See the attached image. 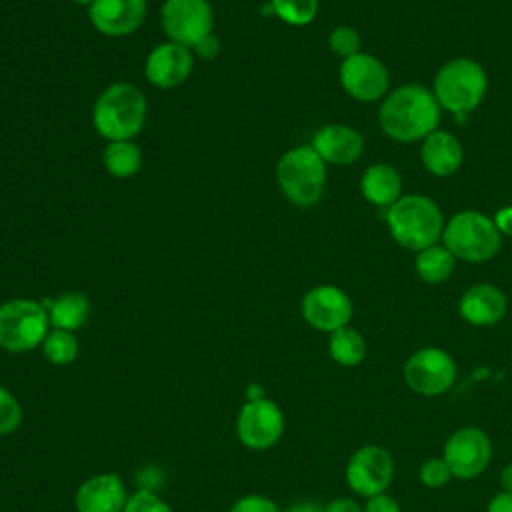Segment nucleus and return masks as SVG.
I'll return each mask as SVG.
<instances>
[{
	"instance_id": "f257e3e1",
	"label": "nucleus",
	"mask_w": 512,
	"mask_h": 512,
	"mask_svg": "<svg viewBox=\"0 0 512 512\" xmlns=\"http://www.w3.org/2000/svg\"><path fill=\"white\" fill-rule=\"evenodd\" d=\"M380 128L396 142H416L432 134L440 120V104L428 88L406 84L390 92L378 110Z\"/></svg>"
},
{
	"instance_id": "f03ea898",
	"label": "nucleus",
	"mask_w": 512,
	"mask_h": 512,
	"mask_svg": "<svg viewBox=\"0 0 512 512\" xmlns=\"http://www.w3.org/2000/svg\"><path fill=\"white\" fill-rule=\"evenodd\" d=\"M146 96L130 82H114L94 102L92 122L108 142L132 140L146 122Z\"/></svg>"
},
{
	"instance_id": "7ed1b4c3",
	"label": "nucleus",
	"mask_w": 512,
	"mask_h": 512,
	"mask_svg": "<svg viewBox=\"0 0 512 512\" xmlns=\"http://www.w3.org/2000/svg\"><path fill=\"white\" fill-rule=\"evenodd\" d=\"M392 238L408 250H424L442 236L444 222L436 202L422 194L400 196L386 212Z\"/></svg>"
},
{
	"instance_id": "20e7f679",
	"label": "nucleus",
	"mask_w": 512,
	"mask_h": 512,
	"mask_svg": "<svg viewBox=\"0 0 512 512\" xmlns=\"http://www.w3.org/2000/svg\"><path fill=\"white\" fill-rule=\"evenodd\" d=\"M488 88L484 68L470 58H454L446 62L434 78V96L440 108L454 114L456 122H464L484 98Z\"/></svg>"
},
{
	"instance_id": "39448f33",
	"label": "nucleus",
	"mask_w": 512,
	"mask_h": 512,
	"mask_svg": "<svg viewBox=\"0 0 512 512\" xmlns=\"http://www.w3.org/2000/svg\"><path fill=\"white\" fill-rule=\"evenodd\" d=\"M276 180L292 204L302 208L314 206L322 198L326 184L324 160L312 146H296L280 158Z\"/></svg>"
},
{
	"instance_id": "423d86ee",
	"label": "nucleus",
	"mask_w": 512,
	"mask_h": 512,
	"mask_svg": "<svg viewBox=\"0 0 512 512\" xmlns=\"http://www.w3.org/2000/svg\"><path fill=\"white\" fill-rule=\"evenodd\" d=\"M444 246L466 262H484L500 250V232L492 218L476 210H464L450 218L444 232Z\"/></svg>"
},
{
	"instance_id": "0eeeda50",
	"label": "nucleus",
	"mask_w": 512,
	"mask_h": 512,
	"mask_svg": "<svg viewBox=\"0 0 512 512\" xmlns=\"http://www.w3.org/2000/svg\"><path fill=\"white\" fill-rule=\"evenodd\" d=\"M48 326V310L36 300L14 298L0 304V348L8 352L34 350L50 332Z\"/></svg>"
},
{
	"instance_id": "6e6552de",
	"label": "nucleus",
	"mask_w": 512,
	"mask_h": 512,
	"mask_svg": "<svg viewBox=\"0 0 512 512\" xmlns=\"http://www.w3.org/2000/svg\"><path fill=\"white\" fill-rule=\"evenodd\" d=\"M160 22L170 42L194 48L212 34V6L208 0H164Z\"/></svg>"
},
{
	"instance_id": "1a4fd4ad",
	"label": "nucleus",
	"mask_w": 512,
	"mask_h": 512,
	"mask_svg": "<svg viewBox=\"0 0 512 512\" xmlns=\"http://www.w3.org/2000/svg\"><path fill=\"white\" fill-rule=\"evenodd\" d=\"M404 380L410 390L422 396H440L452 388L456 380V364L442 348H420L406 360Z\"/></svg>"
},
{
	"instance_id": "9d476101",
	"label": "nucleus",
	"mask_w": 512,
	"mask_h": 512,
	"mask_svg": "<svg viewBox=\"0 0 512 512\" xmlns=\"http://www.w3.org/2000/svg\"><path fill=\"white\" fill-rule=\"evenodd\" d=\"M238 440L250 450H268L284 434V412L270 398L248 400L236 416Z\"/></svg>"
},
{
	"instance_id": "9b49d317",
	"label": "nucleus",
	"mask_w": 512,
	"mask_h": 512,
	"mask_svg": "<svg viewBox=\"0 0 512 512\" xmlns=\"http://www.w3.org/2000/svg\"><path fill=\"white\" fill-rule=\"evenodd\" d=\"M454 478L472 480L486 470L492 458V442L482 428H458L444 444V454Z\"/></svg>"
},
{
	"instance_id": "f8f14e48",
	"label": "nucleus",
	"mask_w": 512,
	"mask_h": 512,
	"mask_svg": "<svg viewBox=\"0 0 512 512\" xmlns=\"http://www.w3.org/2000/svg\"><path fill=\"white\" fill-rule=\"evenodd\" d=\"M392 478H394L392 454L378 444H366L358 448L346 464L348 488L366 498L386 492Z\"/></svg>"
},
{
	"instance_id": "ddd939ff",
	"label": "nucleus",
	"mask_w": 512,
	"mask_h": 512,
	"mask_svg": "<svg viewBox=\"0 0 512 512\" xmlns=\"http://www.w3.org/2000/svg\"><path fill=\"white\" fill-rule=\"evenodd\" d=\"M352 300L350 296L330 284L314 286L302 298V316L304 320L322 332H334L348 326L352 318Z\"/></svg>"
},
{
	"instance_id": "4468645a",
	"label": "nucleus",
	"mask_w": 512,
	"mask_h": 512,
	"mask_svg": "<svg viewBox=\"0 0 512 512\" xmlns=\"http://www.w3.org/2000/svg\"><path fill=\"white\" fill-rule=\"evenodd\" d=\"M388 70L386 66L364 52H358L340 66V84L342 88L360 102H374L384 96L388 90Z\"/></svg>"
},
{
	"instance_id": "2eb2a0df",
	"label": "nucleus",
	"mask_w": 512,
	"mask_h": 512,
	"mask_svg": "<svg viewBox=\"0 0 512 512\" xmlns=\"http://www.w3.org/2000/svg\"><path fill=\"white\" fill-rule=\"evenodd\" d=\"M192 66L194 56L190 48L176 42H164L148 54L144 62V74L150 84L168 90L182 84L190 76Z\"/></svg>"
},
{
	"instance_id": "dca6fc26",
	"label": "nucleus",
	"mask_w": 512,
	"mask_h": 512,
	"mask_svg": "<svg viewBox=\"0 0 512 512\" xmlns=\"http://www.w3.org/2000/svg\"><path fill=\"white\" fill-rule=\"evenodd\" d=\"M146 12V0H96L88 8L90 22L106 36H128L136 32Z\"/></svg>"
},
{
	"instance_id": "f3484780",
	"label": "nucleus",
	"mask_w": 512,
	"mask_h": 512,
	"mask_svg": "<svg viewBox=\"0 0 512 512\" xmlns=\"http://www.w3.org/2000/svg\"><path fill=\"white\" fill-rule=\"evenodd\" d=\"M128 492L116 472L94 474L84 480L74 496L78 512H124Z\"/></svg>"
},
{
	"instance_id": "a211bd4d",
	"label": "nucleus",
	"mask_w": 512,
	"mask_h": 512,
	"mask_svg": "<svg viewBox=\"0 0 512 512\" xmlns=\"http://www.w3.org/2000/svg\"><path fill=\"white\" fill-rule=\"evenodd\" d=\"M312 148L324 162L352 164L362 156L364 138L350 126L328 124L314 134Z\"/></svg>"
},
{
	"instance_id": "6ab92c4d",
	"label": "nucleus",
	"mask_w": 512,
	"mask_h": 512,
	"mask_svg": "<svg viewBox=\"0 0 512 512\" xmlns=\"http://www.w3.org/2000/svg\"><path fill=\"white\" fill-rule=\"evenodd\" d=\"M508 302L500 288L492 284H476L468 288L458 304L460 316L474 326H492L506 314Z\"/></svg>"
},
{
	"instance_id": "aec40b11",
	"label": "nucleus",
	"mask_w": 512,
	"mask_h": 512,
	"mask_svg": "<svg viewBox=\"0 0 512 512\" xmlns=\"http://www.w3.org/2000/svg\"><path fill=\"white\" fill-rule=\"evenodd\" d=\"M420 156H422L424 168L430 174L444 178V176H452L460 168L464 150L456 136H452L446 130H434L424 138Z\"/></svg>"
},
{
	"instance_id": "412c9836",
	"label": "nucleus",
	"mask_w": 512,
	"mask_h": 512,
	"mask_svg": "<svg viewBox=\"0 0 512 512\" xmlns=\"http://www.w3.org/2000/svg\"><path fill=\"white\" fill-rule=\"evenodd\" d=\"M362 196L380 208H390L398 198L402 190V178L400 172L384 162L372 164L364 170L360 180Z\"/></svg>"
},
{
	"instance_id": "4be33fe9",
	"label": "nucleus",
	"mask_w": 512,
	"mask_h": 512,
	"mask_svg": "<svg viewBox=\"0 0 512 512\" xmlns=\"http://www.w3.org/2000/svg\"><path fill=\"white\" fill-rule=\"evenodd\" d=\"M90 316V300L82 292H64L48 306V318L52 328L74 332Z\"/></svg>"
},
{
	"instance_id": "5701e85b",
	"label": "nucleus",
	"mask_w": 512,
	"mask_h": 512,
	"mask_svg": "<svg viewBox=\"0 0 512 512\" xmlns=\"http://www.w3.org/2000/svg\"><path fill=\"white\" fill-rule=\"evenodd\" d=\"M456 266V256L446 248L432 244L418 252L416 256V272L428 284H440L450 278Z\"/></svg>"
},
{
	"instance_id": "b1692460",
	"label": "nucleus",
	"mask_w": 512,
	"mask_h": 512,
	"mask_svg": "<svg viewBox=\"0 0 512 512\" xmlns=\"http://www.w3.org/2000/svg\"><path fill=\"white\" fill-rule=\"evenodd\" d=\"M102 160L106 172L114 178H130L142 168V152L132 140L108 142Z\"/></svg>"
},
{
	"instance_id": "393cba45",
	"label": "nucleus",
	"mask_w": 512,
	"mask_h": 512,
	"mask_svg": "<svg viewBox=\"0 0 512 512\" xmlns=\"http://www.w3.org/2000/svg\"><path fill=\"white\" fill-rule=\"evenodd\" d=\"M328 352L334 362L342 366H356L366 356V340L358 330L344 326L330 332Z\"/></svg>"
},
{
	"instance_id": "a878e982",
	"label": "nucleus",
	"mask_w": 512,
	"mask_h": 512,
	"mask_svg": "<svg viewBox=\"0 0 512 512\" xmlns=\"http://www.w3.org/2000/svg\"><path fill=\"white\" fill-rule=\"evenodd\" d=\"M42 352H44L46 360L56 366L70 364L78 356V340H76L74 332L52 328L42 342Z\"/></svg>"
},
{
	"instance_id": "bb28decb",
	"label": "nucleus",
	"mask_w": 512,
	"mask_h": 512,
	"mask_svg": "<svg viewBox=\"0 0 512 512\" xmlns=\"http://www.w3.org/2000/svg\"><path fill=\"white\" fill-rule=\"evenodd\" d=\"M272 12L292 26H306L316 18L318 0H272Z\"/></svg>"
},
{
	"instance_id": "cd10ccee",
	"label": "nucleus",
	"mask_w": 512,
	"mask_h": 512,
	"mask_svg": "<svg viewBox=\"0 0 512 512\" xmlns=\"http://www.w3.org/2000/svg\"><path fill=\"white\" fill-rule=\"evenodd\" d=\"M22 424V406L16 396L0 386V436L12 434Z\"/></svg>"
},
{
	"instance_id": "c85d7f7f",
	"label": "nucleus",
	"mask_w": 512,
	"mask_h": 512,
	"mask_svg": "<svg viewBox=\"0 0 512 512\" xmlns=\"http://www.w3.org/2000/svg\"><path fill=\"white\" fill-rule=\"evenodd\" d=\"M330 50L342 60L360 52V34L350 26H338L328 36Z\"/></svg>"
},
{
	"instance_id": "c756f323",
	"label": "nucleus",
	"mask_w": 512,
	"mask_h": 512,
	"mask_svg": "<svg viewBox=\"0 0 512 512\" xmlns=\"http://www.w3.org/2000/svg\"><path fill=\"white\" fill-rule=\"evenodd\" d=\"M452 480V472L444 458H428L420 466V482L428 488H442Z\"/></svg>"
},
{
	"instance_id": "7c9ffc66",
	"label": "nucleus",
	"mask_w": 512,
	"mask_h": 512,
	"mask_svg": "<svg viewBox=\"0 0 512 512\" xmlns=\"http://www.w3.org/2000/svg\"><path fill=\"white\" fill-rule=\"evenodd\" d=\"M124 512H172V508L150 490H136L128 496Z\"/></svg>"
},
{
	"instance_id": "2f4dec72",
	"label": "nucleus",
	"mask_w": 512,
	"mask_h": 512,
	"mask_svg": "<svg viewBox=\"0 0 512 512\" xmlns=\"http://www.w3.org/2000/svg\"><path fill=\"white\" fill-rule=\"evenodd\" d=\"M228 512H280L274 500L262 494H246L238 498Z\"/></svg>"
},
{
	"instance_id": "473e14b6",
	"label": "nucleus",
	"mask_w": 512,
	"mask_h": 512,
	"mask_svg": "<svg viewBox=\"0 0 512 512\" xmlns=\"http://www.w3.org/2000/svg\"><path fill=\"white\" fill-rule=\"evenodd\" d=\"M364 512H400V504H398L392 496H388L386 492H382V494L370 496V498L366 500Z\"/></svg>"
},
{
	"instance_id": "72a5a7b5",
	"label": "nucleus",
	"mask_w": 512,
	"mask_h": 512,
	"mask_svg": "<svg viewBox=\"0 0 512 512\" xmlns=\"http://www.w3.org/2000/svg\"><path fill=\"white\" fill-rule=\"evenodd\" d=\"M194 50L198 52V56L210 60V58H214V56L218 54L220 42H218V38H216L214 34H208L204 40H200V42L194 46Z\"/></svg>"
},
{
	"instance_id": "f704fd0d",
	"label": "nucleus",
	"mask_w": 512,
	"mask_h": 512,
	"mask_svg": "<svg viewBox=\"0 0 512 512\" xmlns=\"http://www.w3.org/2000/svg\"><path fill=\"white\" fill-rule=\"evenodd\" d=\"M324 512H364L352 498H334L324 506Z\"/></svg>"
},
{
	"instance_id": "c9c22d12",
	"label": "nucleus",
	"mask_w": 512,
	"mask_h": 512,
	"mask_svg": "<svg viewBox=\"0 0 512 512\" xmlns=\"http://www.w3.org/2000/svg\"><path fill=\"white\" fill-rule=\"evenodd\" d=\"M486 512H512V492H498L488 502Z\"/></svg>"
},
{
	"instance_id": "e433bc0d",
	"label": "nucleus",
	"mask_w": 512,
	"mask_h": 512,
	"mask_svg": "<svg viewBox=\"0 0 512 512\" xmlns=\"http://www.w3.org/2000/svg\"><path fill=\"white\" fill-rule=\"evenodd\" d=\"M494 224H496V228H498V232H500V234H508V236H512V206L500 208V210L496 212Z\"/></svg>"
},
{
	"instance_id": "4c0bfd02",
	"label": "nucleus",
	"mask_w": 512,
	"mask_h": 512,
	"mask_svg": "<svg viewBox=\"0 0 512 512\" xmlns=\"http://www.w3.org/2000/svg\"><path fill=\"white\" fill-rule=\"evenodd\" d=\"M284 512H324V506L318 502H312V500H302V502L288 506Z\"/></svg>"
},
{
	"instance_id": "58836bf2",
	"label": "nucleus",
	"mask_w": 512,
	"mask_h": 512,
	"mask_svg": "<svg viewBox=\"0 0 512 512\" xmlns=\"http://www.w3.org/2000/svg\"><path fill=\"white\" fill-rule=\"evenodd\" d=\"M500 484H502V492H512V462L502 468Z\"/></svg>"
},
{
	"instance_id": "ea45409f",
	"label": "nucleus",
	"mask_w": 512,
	"mask_h": 512,
	"mask_svg": "<svg viewBox=\"0 0 512 512\" xmlns=\"http://www.w3.org/2000/svg\"><path fill=\"white\" fill-rule=\"evenodd\" d=\"M246 396H248V400H258V398H264V390H262L258 384H252V386L246 390Z\"/></svg>"
},
{
	"instance_id": "a19ab883",
	"label": "nucleus",
	"mask_w": 512,
	"mask_h": 512,
	"mask_svg": "<svg viewBox=\"0 0 512 512\" xmlns=\"http://www.w3.org/2000/svg\"><path fill=\"white\" fill-rule=\"evenodd\" d=\"M72 2H76V4H82V6H92L96 0H72Z\"/></svg>"
}]
</instances>
